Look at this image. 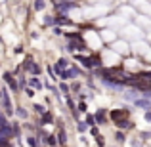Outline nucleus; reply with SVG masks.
Returning <instances> with one entry per match:
<instances>
[{"label": "nucleus", "mask_w": 151, "mask_h": 147, "mask_svg": "<svg viewBox=\"0 0 151 147\" xmlns=\"http://www.w3.org/2000/svg\"><path fill=\"white\" fill-rule=\"evenodd\" d=\"M86 124L88 126H96V118L94 117H86Z\"/></svg>", "instance_id": "20"}, {"label": "nucleus", "mask_w": 151, "mask_h": 147, "mask_svg": "<svg viewBox=\"0 0 151 147\" xmlns=\"http://www.w3.org/2000/svg\"><path fill=\"white\" fill-rule=\"evenodd\" d=\"M35 111H37L38 115H42V113H44L46 109H44V107H42V105H38V103H35Z\"/></svg>", "instance_id": "19"}, {"label": "nucleus", "mask_w": 151, "mask_h": 147, "mask_svg": "<svg viewBox=\"0 0 151 147\" xmlns=\"http://www.w3.org/2000/svg\"><path fill=\"white\" fill-rule=\"evenodd\" d=\"M33 63H35V59L31 57V55H27V57H25V61H23V71H31Z\"/></svg>", "instance_id": "12"}, {"label": "nucleus", "mask_w": 151, "mask_h": 147, "mask_svg": "<svg viewBox=\"0 0 151 147\" xmlns=\"http://www.w3.org/2000/svg\"><path fill=\"white\" fill-rule=\"evenodd\" d=\"M29 73L33 75V77H38V75L42 73V69L38 67V63H33V67H31V71H29Z\"/></svg>", "instance_id": "13"}, {"label": "nucleus", "mask_w": 151, "mask_h": 147, "mask_svg": "<svg viewBox=\"0 0 151 147\" xmlns=\"http://www.w3.org/2000/svg\"><path fill=\"white\" fill-rule=\"evenodd\" d=\"M46 143H48L50 147L55 145V136H46Z\"/></svg>", "instance_id": "18"}, {"label": "nucleus", "mask_w": 151, "mask_h": 147, "mask_svg": "<svg viewBox=\"0 0 151 147\" xmlns=\"http://www.w3.org/2000/svg\"><path fill=\"white\" fill-rule=\"evenodd\" d=\"M15 115H17L19 118H23V120L29 118V113H27V109H23V107H17V109H15Z\"/></svg>", "instance_id": "11"}, {"label": "nucleus", "mask_w": 151, "mask_h": 147, "mask_svg": "<svg viewBox=\"0 0 151 147\" xmlns=\"http://www.w3.org/2000/svg\"><path fill=\"white\" fill-rule=\"evenodd\" d=\"M0 99H2V86H0Z\"/></svg>", "instance_id": "25"}, {"label": "nucleus", "mask_w": 151, "mask_h": 147, "mask_svg": "<svg viewBox=\"0 0 151 147\" xmlns=\"http://www.w3.org/2000/svg\"><path fill=\"white\" fill-rule=\"evenodd\" d=\"M4 82H6V86L10 88L12 94H17L19 90H21V88H19V82H17V78H15L14 73H8V71H6V73H4Z\"/></svg>", "instance_id": "1"}, {"label": "nucleus", "mask_w": 151, "mask_h": 147, "mask_svg": "<svg viewBox=\"0 0 151 147\" xmlns=\"http://www.w3.org/2000/svg\"><path fill=\"white\" fill-rule=\"evenodd\" d=\"M54 147H55V145H54Z\"/></svg>", "instance_id": "27"}, {"label": "nucleus", "mask_w": 151, "mask_h": 147, "mask_svg": "<svg viewBox=\"0 0 151 147\" xmlns=\"http://www.w3.org/2000/svg\"><path fill=\"white\" fill-rule=\"evenodd\" d=\"M25 94H27L29 98H33V96H35V90H31V88H25Z\"/></svg>", "instance_id": "21"}, {"label": "nucleus", "mask_w": 151, "mask_h": 147, "mask_svg": "<svg viewBox=\"0 0 151 147\" xmlns=\"http://www.w3.org/2000/svg\"><path fill=\"white\" fill-rule=\"evenodd\" d=\"M113 52L115 54H119V55H128L130 54V46H128V42H124V40H115L113 42Z\"/></svg>", "instance_id": "3"}, {"label": "nucleus", "mask_w": 151, "mask_h": 147, "mask_svg": "<svg viewBox=\"0 0 151 147\" xmlns=\"http://www.w3.org/2000/svg\"><path fill=\"white\" fill-rule=\"evenodd\" d=\"M77 130L78 132H86V130H88V124H86V122H82V120H77Z\"/></svg>", "instance_id": "15"}, {"label": "nucleus", "mask_w": 151, "mask_h": 147, "mask_svg": "<svg viewBox=\"0 0 151 147\" xmlns=\"http://www.w3.org/2000/svg\"><path fill=\"white\" fill-rule=\"evenodd\" d=\"M10 2H19V0H10Z\"/></svg>", "instance_id": "26"}, {"label": "nucleus", "mask_w": 151, "mask_h": 147, "mask_svg": "<svg viewBox=\"0 0 151 147\" xmlns=\"http://www.w3.org/2000/svg\"><path fill=\"white\" fill-rule=\"evenodd\" d=\"M100 34H101L100 38H101L103 42H111V44H113V42L117 40V33H115V31L111 29V27H105V29H103Z\"/></svg>", "instance_id": "4"}, {"label": "nucleus", "mask_w": 151, "mask_h": 147, "mask_svg": "<svg viewBox=\"0 0 151 147\" xmlns=\"http://www.w3.org/2000/svg\"><path fill=\"white\" fill-rule=\"evenodd\" d=\"M78 109H81L82 113H84V111H86V103H78Z\"/></svg>", "instance_id": "24"}, {"label": "nucleus", "mask_w": 151, "mask_h": 147, "mask_svg": "<svg viewBox=\"0 0 151 147\" xmlns=\"http://www.w3.org/2000/svg\"><path fill=\"white\" fill-rule=\"evenodd\" d=\"M21 52H23V46L17 44V46H15V54H21Z\"/></svg>", "instance_id": "23"}, {"label": "nucleus", "mask_w": 151, "mask_h": 147, "mask_svg": "<svg viewBox=\"0 0 151 147\" xmlns=\"http://www.w3.org/2000/svg\"><path fill=\"white\" fill-rule=\"evenodd\" d=\"M128 115H130V111H128V109H113V111L109 113V117H111V120L117 124V122L126 120V118H128Z\"/></svg>", "instance_id": "2"}, {"label": "nucleus", "mask_w": 151, "mask_h": 147, "mask_svg": "<svg viewBox=\"0 0 151 147\" xmlns=\"http://www.w3.org/2000/svg\"><path fill=\"white\" fill-rule=\"evenodd\" d=\"M40 23L46 25V27H55V15H42Z\"/></svg>", "instance_id": "7"}, {"label": "nucleus", "mask_w": 151, "mask_h": 147, "mask_svg": "<svg viewBox=\"0 0 151 147\" xmlns=\"http://www.w3.org/2000/svg\"><path fill=\"white\" fill-rule=\"evenodd\" d=\"M59 92H61V94H65V96H63V98H67V96H69V94H71V86L69 84H67V82H59Z\"/></svg>", "instance_id": "10"}, {"label": "nucleus", "mask_w": 151, "mask_h": 147, "mask_svg": "<svg viewBox=\"0 0 151 147\" xmlns=\"http://www.w3.org/2000/svg\"><path fill=\"white\" fill-rule=\"evenodd\" d=\"M27 143H29V147H38V141H37V138H35V136L27 138Z\"/></svg>", "instance_id": "17"}, {"label": "nucleus", "mask_w": 151, "mask_h": 147, "mask_svg": "<svg viewBox=\"0 0 151 147\" xmlns=\"http://www.w3.org/2000/svg\"><path fill=\"white\" fill-rule=\"evenodd\" d=\"M94 118H96V122H98V124H103V122L107 120V115H105V111H103V109L96 111V115H94Z\"/></svg>", "instance_id": "9"}, {"label": "nucleus", "mask_w": 151, "mask_h": 147, "mask_svg": "<svg viewBox=\"0 0 151 147\" xmlns=\"http://www.w3.org/2000/svg\"><path fill=\"white\" fill-rule=\"evenodd\" d=\"M29 86L33 90H42V88H44V86H42V82L38 80V77H31L29 78Z\"/></svg>", "instance_id": "8"}, {"label": "nucleus", "mask_w": 151, "mask_h": 147, "mask_svg": "<svg viewBox=\"0 0 151 147\" xmlns=\"http://www.w3.org/2000/svg\"><path fill=\"white\" fill-rule=\"evenodd\" d=\"M31 8H33V11H44L46 8H48V0H33L31 2Z\"/></svg>", "instance_id": "5"}, {"label": "nucleus", "mask_w": 151, "mask_h": 147, "mask_svg": "<svg viewBox=\"0 0 151 147\" xmlns=\"http://www.w3.org/2000/svg\"><path fill=\"white\" fill-rule=\"evenodd\" d=\"M144 117H145V120H147V122H151V109H149V111H145Z\"/></svg>", "instance_id": "22"}, {"label": "nucleus", "mask_w": 151, "mask_h": 147, "mask_svg": "<svg viewBox=\"0 0 151 147\" xmlns=\"http://www.w3.org/2000/svg\"><path fill=\"white\" fill-rule=\"evenodd\" d=\"M134 105H136V107H140V109H144V111H149V109H151V101H149L147 98H144V96H140V98H138L136 101H134Z\"/></svg>", "instance_id": "6"}, {"label": "nucleus", "mask_w": 151, "mask_h": 147, "mask_svg": "<svg viewBox=\"0 0 151 147\" xmlns=\"http://www.w3.org/2000/svg\"><path fill=\"white\" fill-rule=\"evenodd\" d=\"M52 120H54L52 113H50V111H44V113H42V122L46 124V122H52Z\"/></svg>", "instance_id": "16"}, {"label": "nucleus", "mask_w": 151, "mask_h": 147, "mask_svg": "<svg viewBox=\"0 0 151 147\" xmlns=\"http://www.w3.org/2000/svg\"><path fill=\"white\" fill-rule=\"evenodd\" d=\"M58 140H59V143H61V145H65V143H67V134H65V130H59Z\"/></svg>", "instance_id": "14"}]
</instances>
